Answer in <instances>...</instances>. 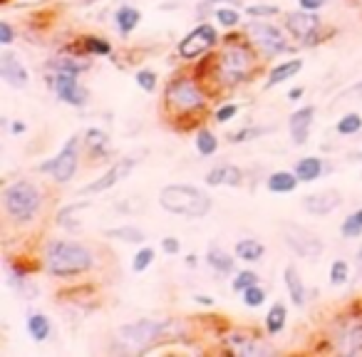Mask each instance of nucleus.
Returning <instances> with one entry per match:
<instances>
[{"label": "nucleus", "mask_w": 362, "mask_h": 357, "mask_svg": "<svg viewBox=\"0 0 362 357\" xmlns=\"http://www.w3.org/2000/svg\"><path fill=\"white\" fill-rule=\"evenodd\" d=\"M45 268L50 276H79L92 268V253L74 241H50L45 248Z\"/></svg>", "instance_id": "1"}, {"label": "nucleus", "mask_w": 362, "mask_h": 357, "mask_svg": "<svg viewBox=\"0 0 362 357\" xmlns=\"http://www.w3.org/2000/svg\"><path fill=\"white\" fill-rule=\"evenodd\" d=\"M159 204L169 214L187 216V219H204L211 211V196L206 191L189 184H171L159 193Z\"/></svg>", "instance_id": "2"}, {"label": "nucleus", "mask_w": 362, "mask_h": 357, "mask_svg": "<svg viewBox=\"0 0 362 357\" xmlns=\"http://www.w3.org/2000/svg\"><path fill=\"white\" fill-rule=\"evenodd\" d=\"M42 204V196L30 182H15L3 189V209L13 221L28 223L33 221Z\"/></svg>", "instance_id": "3"}, {"label": "nucleus", "mask_w": 362, "mask_h": 357, "mask_svg": "<svg viewBox=\"0 0 362 357\" xmlns=\"http://www.w3.org/2000/svg\"><path fill=\"white\" fill-rule=\"evenodd\" d=\"M281 231H283L285 246H288L293 253L303 255V258H308V261H315V258L323 255V251H325L323 241H320V236L313 233L310 228L298 226V223H283Z\"/></svg>", "instance_id": "4"}, {"label": "nucleus", "mask_w": 362, "mask_h": 357, "mask_svg": "<svg viewBox=\"0 0 362 357\" xmlns=\"http://www.w3.org/2000/svg\"><path fill=\"white\" fill-rule=\"evenodd\" d=\"M219 72L228 85L244 82L251 72V52L244 45H236V42L226 45L219 57Z\"/></svg>", "instance_id": "5"}, {"label": "nucleus", "mask_w": 362, "mask_h": 357, "mask_svg": "<svg viewBox=\"0 0 362 357\" xmlns=\"http://www.w3.org/2000/svg\"><path fill=\"white\" fill-rule=\"evenodd\" d=\"M166 104L179 112H189V109H196V107H204V92L198 90L196 82L189 77H179V79H171L169 85H166Z\"/></svg>", "instance_id": "6"}, {"label": "nucleus", "mask_w": 362, "mask_h": 357, "mask_svg": "<svg viewBox=\"0 0 362 357\" xmlns=\"http://www.w3.org/2000/svg\"><path fill=\"white\" fill-rule=\"evenodd\" d=\"M166 323L159 320H136L125 328H119V338L132 347V350H147L152 342L159 340V335L164 333Z\"/></svg>", "instance_id": "7"}, {"label": "nucleus", "mask_w": 362, "mask_h": 357, "mask_svg": "<svg viewBox=\"0 0 362 357\" xmlns=\"http://www.w3.org/2000/svg\"><path fill=\"white\" fill-rule=\"evenodd\" d=\"M77 144H79V136H72L68 144L63 147V152L57 154L55 159H50L47 164H40L38 169L40 171H50L52 179L60 184L70 182L77 171V164H79V152H77Z\"/></svg>", "instance_id": "8"}, {"label": "nucleus", "mask_w": 362, "mask_h": 357, "mask_svg": "<svg viewBox=\"0 0 362 357\" xmlns=\"http://www.w3.org/2000/svg\"><path fill=\"white\" fill-rule=\"evenodd\" d=\"M216 42H219V35H216L214 25L204 23V25H198L196 30H191L187 38L181 40L179 55L184 57V60H194V57L204 55V52L209 50V47H214Z\"/></svg>", "instance_id": "9"}, {"label": "nucleus", "mask_w": 362, "mask_h": 357, "mask_svg": "<svg viewBox=\"0 0 362 357\" xmlns=\"http://www.w3.org/2000/svg\"><path fill=\"white\" fill-rule=\"evenodd\" d=\"M249 35L253 40V45L258 50H263L266 55H278V52H285L288 45H285L283 35L276 25H268V23H251L249 25Z\"/></svg>", "instance_id": "10"}, {"label": "nucleus", "mask_w": 362, "mask_h": 357, "mask_svg": "<svg viewBox=\"0 0 362 357\" xmlns=\"http://www.w3.org/2000/svg\"><path fill=\"white\" fill-rule=\"evenodd\" d=\"M136 161L139 159L136 157H125V159H119L117 164H112L109 166L107 171H104L97 182H92V184H87L85 189H82V193H102V191H107V189H112L114 184H119L122 179H127V176L132 174V169L136 166Z\"/></svg>", "instance_id": "11"}, {"label": "nucleus", "mask_w": 362, "mask_h": 357, "mask_svg": "<svg viewBox=\"0 0 362 357\" xmlns=\"http://www.w3.org/2000/svg\"><path fill=\"white\" fill-rule=\"evenodd\" d=\"M52 85H55L57 97L63 100V102L72 104V107H82L87 102V92L79 87L77 82V74L68 72V70H57V74L52 77Z\"/></svg>", "instance_id": "12"}, {"label": "nucleus", "mask_w": 362, "mask_h": 357, "mask_svg": "<svg viewBox=\"0 0 362 357\" xmlns=\"http://www.w3.org/2000/svg\"><path fill=\"white\" fill-rule=\"evenodd\" d=\"M285 25H288V30L293 33V38L303 40V42H313L315 33L320 30V20H317V15H313L310 10L288 13V15H285Z\"/></svg>", "instance_id": "13"}, {"label": "nucleus", "mask_w": 362, "mask_h": 357, "mask_svg": "<svg viewBox=\"0 0 362 357\" xmlns=\"http://www.w3.org/2000/svg\"><path fill=\"white\" fill-rule=\"evenodd\" d=\"M0 74H3V79L10 87H28L30 82V74L25 70V65L13 52H3L0 55Z\"/></svg>", "instance_id": "14"}, {"label": "nucleus", "mask_w": 362, "mask_h": 357, "mask_svg": "<svg viewBox=\"0 0 362 357\" xmlns=\"http://www.w3.org/2000/svg\"><path fill=\"white\" fill-rule=\"evenodd\" d=\"M340 206V193L338 191H320L310 193L303 198V209L313 216H328L330 211H335Z\"/></svg>", "instance_id": "15"}, {"label": "nucleus", "mask_w": 362, "mask_h": 357, "mask_svg": "<svg viewBox=\"0 0 362 357\" xmlns=\"http://www.w3.org/2000/svg\"><path fill=\"white\" fill-rule=\"evenodd\" d=\"M313 117H315V107H303V109H298V112L290 114L288 127H290V136H293L295 144H306L308 142Z\"/></svg>", "instance_id": "16"}, {"label": "nucleus", "mask_w": 362, "mask_h": 357, "mask_svg": "<svg viewBox=\"0 0 362 357\" xmlns=\"http://www.w3.org/2000/svg\"><path fill=\"white\" fill-rule=\"evenodd\" d=\"M241 182H244V171L233 164H221L206 174L209 187H241Z\"/></svg>", "instance_id": "17"}, {"label": "nucleus", "mask_w": 362, "mask_h": 357, "mask_svg": "<svg viewBox=\"0 0 362 357\" xmlns=\"http://www.w3.org/2000/svg\"><path fill=\"white\" fill-rule=\"evenodd\" d=\"M228 345L238 355H273V347L258 338H246V335H231Z\"/></svg>", "instance_id": "18"}, {"label": "nucleus", "mask_w": 362, "mask_h": 357, "mask_svg": "<svg viewBox=\"0 0 362 357\" xmlns=\"http://www.w3.org/2000/svg\"><path fill=\"white\" fill-rule=\"evenodd\" d=\"M338 350L343 355H357V352H362V325H352V328H345L340 333Z\"/></svg>", "instance_id": "19"}, {"label": "nucleus", "mask_w": 362, "mask_h": 357, "mask_svg": "<svg viewBox=\"0 0 362 357\" xmlns=\"http://www.w3.org/2000/svg\"><path fill=\"white\" fill-rule=\"evenodd\" d=\"M283 278H285V288H288V293H290V301L300 308L303 303H306V285H303V278H300L298 268L285 266Z\"/></svg>", "instance_id": "20"}, {"label": "nucleus", "mask_w": 362, "mask_h": 357, "mask_svg": "<svg viewBox=\"0 0 362 357\" xmlns=\"http://www.w3.org/2000/svg\"><path fill=\"white\" fill-rule=\"evenodd\" d=\"M263 253H266V246L260 244V241H255V238H244V241H238L236 244V255L246 263L260 261Z\"/></svg>", "instance_id": "21"}, {"label": "nucleus", "mask_w": 362, "mask_h": 357, "mask_svg": "<svg viewBox=\"0 0 362 357\" xmlns=\"http://www.w3.org/2000/svg\"><path fill=\"white\" fill-rule=\"evenodd\" d=\"M320 174H323V159L306 157L295 164V176H298L300 182H315Z\"/></svg>", "instance_id": "22"}, {"label": "nucleus", "mask_w": 362, "mask_h": 357, "mask_svg": "<svg viewBox=\"0 0 362 357\" xmlns=\"http://www.w3.org/2000/svg\"><path fill=\"white\" fill-rule=\"evenodd\" d=\"M300 70H303V60H288V63L278 65V68L271 70V74H268V82L266 87H276L281 85V82H285V79H290L293 74H298Z\"/></svg>", "instance_id": "23"}, {"label": "nucleus", "mask_w": 362, "mask_h": 357, "mask_svg": "<svg viewBox=\"0 0 362 357\" xmlns=\"http://www.w3.org/2000/svg\"><path fill=\"white\" fill-rule=\"evenodd\" d=\"M206 261H209V266L214 268L216 273H221V276H228V273L233 271V258L221 248V246H211L209 253H206Z\"/></svg>", "instance_id": "24"}, {"label": "nucleus", "mask_w": 362, "mask_h": 357, "mask_svg": "<svg viewBox=\"0 0 362 357\" xmlns=\"http://www.w3.org/2000/svg\"><path fill=\"white\" fill-rule=\"evenodd\" d=\"M139 20H142V13L134 10V8H129V6H122L117 10V15H114V23H117V30L122 35H129L132 30L139 25Z\"/></svg>", "instance_id": "25"}, {"label": "nucleus", "mask_w": 362, "mask_h": 357, "mask_svg": "<svg viewBox=\"0 0 362 357\" xmlns=\"http://www.w3.org/2000/svg\"><path fill=\"white\" fill-rule=\"evenodd\" d=\"M298 176H295V171L290 174V171H276V174H271V179H268V189H271L273 193H290L295 187H298Z\"/></svg>", "instance_id": "26"}, {"label": "nucleus", "mask_w": 362, "mask_h": 357, "mask_svg": "<svg viewBox=\"0 0 362 357\" xmlns=\"http://www.w3.org/2000/svg\"><path fill=\"white\" fill-rule=\"evenodd\" d=\"M109 238H117V241H127V244H142L147 241V233L136 226H119V228H109L107 231Z\"/></svg>", "instance_id": "27"}, {"label": "nucleus", "mask_w": 362, "mask_h": 357, "mask_svg": "<svg viewBox=\"0 0 362 357\" xmlns=\"http://www.w3.org/2000/svg\"><path fill=\"white\" fill-rule=\"evenodd\" d=\"M285 317H288V310H285V306L283 303H276V306L268 310V315H266V328H268V333L271 335H278L281 330L285 328Z\"/></svg>", "instance_id": "28"}, {"label": "nucleus", "mask_w": 362, "mask_h": 357, "mask_svg": "<svg viewBox=\"0 0 362 357\" xmlns=\"http://www.w3.org/2000/svg\"><path fill=\"white\" fill-rule=\"evenodd\" d=\"M28 333H30V338L38 342L47 340V335H50V323H47V317L40 315V312L30 315L28 317Z\"/></svg>", "instance_id": "29"}, {"label": "nucleus", "mask_w": 362, "mask_h": 357, "mask_svg": "<svg viewBox=\"0 0 362 357\" xmlns=\"http://www.w3.org/2000/svg\"><path fill=\"white\" fill-rule=\"evenodd\" d=\"M196 149H198V154H201V157H211V154H216V149H219V139H216V136L211 134L209 129H198Z\"/></svg>", "instance_id": "30"}, {"label": "nucleus", "mask_w": 362, "mask_h": 357, "mask_svg": "<svg viewBox=\"0 0 362 357\" xmlns=\"http://www.w3.org/2000/svg\"><path fill=\"white\" fill-rule=\"evenodd\" d=\"M362 129V117L357 112H350L338 122V134L347 136V134H357Z\"/></svg>", "instance_id": "31"}, {"label": "nucleus", "mask_w": 362, "mask_h": 357, "mask_svg": "<svg viewBox=\"0 0 362 357\" xmlns=\"http://www.w3.org/2000/svg\"><path fill=\"white\" fill-rule=\"evenodd\" d=\"M251 285H258V276H255L253 271H241L236 278H233L231 288L236 290V293H244V290H249Z\"/></svg>", "instance_id": "32"}, {"label": "nucleus", "mask_w": 362, "mask_h": 357, "mask_svg": "<svg viewBox=\"0 0 362 357\" xmlns=\"http://www.w3.org/2000/svg\"><path fill=\"white\" fill-rule=\"evenodd\" d=\"M343 236L345 238H360L362 236V219L357 214L347 216L345 223H343Z\"/></svg>", "instance_id": "33"}, {"label": "nucleus", "mask_w": 362, "mask_h": 357, "mask_svg": "<svg viewBox=\"0 0 362 357\" xmlns=\"http://www.w3.org/2000/svg\"><path fill=\"white\" fill-rule=\"evenodd\" d=\"M152 261H154V251L152 248H142L139 253L134 255V261H132V271L134 273L147 271V268L152 266Z\"/></svg>", "instance_id": "34"}, {"label": "nucleus", "mask_w": 362, "mask_h": 357, "mask_svg": "<svg viewBox=\"0 0 362 357\" xmlns=\"http://www.w3.org/2000/svg\"><path fill=\"white\" fill-rule=\"evenodd\" d=\"M263 301H266V293H263V288H260V285H251L249 290H244V303L249 308L263 306Z\"/></svg>", "instance_id": "35"}, {"label": "nucleus", "mask_w": 362, "mask_h": 357, "mask_svg": "<svg viewBox=\"0 0 362 357\" xmlns=\"http://www.w3.org/2000/svg\"><path fill=\"white\" fill-rule=\"evenodd\" d=\"M85 47H87V52H92V55H109V52H112L109 42L102 38H85Z\"/></svg>", "instance_id": "36"}, {"label": "nucleus", "mask_w": 362, "mask_h": 357, "mask_svg": "<svg viewBox=\"0 0 362 357\" xmlns=\"http://www.w3.org/2000/svg\"><path fill=\"white\" fill-rule=\"evenodd\" d=\"M347 280V263L345 261H335L330 266V283L333 285H343Z\"/></svg>", "instance_id": "37"}, {"label": "nucleus", "mask_w": 362, "mask_h": 357, "mask_svg": "<svg viewBox=\"0 0 362 357\" xmlns=\"http://www.w3.org/2000/svg\"><path fill=\"white\" fill-rule=\"evenodd\" d=\"M216 20H219L223 28H233V25H238L241 15H238L236 10H228V8H216Z\"/></svg>", "instance_id": "38"}, {"label": "nucleus", "mask_w": 362, "mask_h": 357, "mask_svg": "<svg viewBox=\"0 0 362 357\" xmlns=\"http://www.w3.org/2000/svg\"><path fill=\"white\" fill-rule=\"evenodd\" d=\"M136 85L142 87L144 92H154V87H157V74H154L152 70H139V72H136Z\"/></svg>", "instance_id": "39"}, {"label": "nucleus", "mask_w": 362, "mask_h": 357, "mask_svg": "<svg viewBox=\"0 0 362 357\" xmlns=\"http://www.w3.org/2000/svg\"><path fill=\"white\" fill-rule=\"evenodd\" d=\"M87 144H90L92 149H100V152H104L107 149V134L104 132H100V129H90L87 132Z\"/></svg>", "instance_id": "40"}, {"label": "nucleus", "mask_w": 362, "mask_h": 357, "mask_svg": "<svg viewBox=\"0 0 362 357\" xmlns=\"http://www.w3.org/2000/svg\"><path fill=\"white\" fill-rule=\"evenodd\" d=\"M260 134H266V129H255V127H251V129H241L236 132V134H231V142L238 144V142H249V139H258Z\"/></svg>", "instance_id": "41"}, {"label": "nucleus", "mask_w": 362, "mask_h": 357, "mask_svg": "<svg viewBox=\"0 0 362 357\" xmlns=\"http://www.w3.org/2000/svg\"><path fill=\"white\" fill-rule=\"evenodd\" d=\"M249 15L251 17H271V15H278V8L276 6H249Z\"/></svg>", "instance_id": "42"}, {"label": "nucleus", "mask_w": 362, "mask_h": 357, "mask_svg": "<svg viewBox=\"0 0 362 357\" xmlns=\"http://www.w3.org/2000/svg\"><path fill=\"white\" fill-rule=\"evenodd\" d=\"M236 112H238L236 104H223V107L216 109V122H231L236 117Z\"/></svg>", "instance_id": "43"}, {"label": "nucleus", "mask_w": 362, "mask_h": 357, "mask_svg": "<svg viewBox=\"0 0 362 357\" xmlns=\"http://www.w3.org/2000/svg\"><path fill=\"white\" fill-rule=\"evenodd\" d=\"M162 248H164V253H169V255H176L181 251V244H179V238H164L162 241Z\"/></svg>", "instance_id": "44"}, {"label": "nucleus", "mask_w": 362, "mask_h": 357, "mask_svg": "<svg viewBox=\"0 0 362 357\" xmlns=\"http://www.w3.org/2000/svg\"><path fill=\"white\" fill-rule=\"evenodd\" d=\"M0 42L3 45H10L13 42V28L8 23H0Z\"/></svg>", "instance_id": "45"}, {"label": "nucleus", "mask_w": 362, "mask_h": 357, "mask_svg": "<svg viewBox=\"0 0 362 357\" xmlns=\"http://www.w3.org/2000/svg\"><path fill=\"white\" fill-rule=\"evenodd\" d=\"M298 3H300V8H303V10H310V13L325 6V0H298Z\"/></svg>", "instance_id": "46"}, {"label": "nucleus", "mask_w": 362, "mask_h": 357, "mask_svg": "<svg viewBox=\"0 0 362 357\" xmlns=\"http://www.w3.org/2000/svg\"><path fill=\"white\" fill-rule=\"evenodd\" d=\"M290 100H298V97H303V87H295V90H290Z\"/></svg>", "instance_id": "47"}, {"label": "nucleus", "mask_w": 362, "mask_h": 357, "mask_svg": "<svg viewBox=\"0 0 362 357\" xmlns=\"http://www.w3.org/2000/svg\"><path fill=\"white\" fill-rule=\"evenodd\" d=\"M196 301H198V303H204V306H211V303H214V301L209 298V295H196Z\"/></svg>", "instance_id": "48"}, {"label": "nucleus", "mask_w": 362, "mask_h": 357, "mask_svg": "<svg viewBox=\"0 0 362 357\" xmlns=\"http://www.w3.org/2000/svg\"><path fill=\"white\" fill-rule=\"evenodd\" d=\"M13 132H25V125H20V122H17V125H13Z\"/></svg>", "instance_id": "49"}, {"label": "nucleus", "mask_w": 362, "mask_h": 357, "mask_svg": "<svg viewBox=\"0 0 362 357\" xmlns=\"http://www.w3.org/2000/svg\"><path fill=\"white\" fill-rule=\"evenodd\" d=\"M216 3H223V0H206V6H216Z\"/></svg>", "instance_id": "50"}, {"label": "nucleus", "mask_w": 362, "mask_h": 357, "mask_svg": "<svg viewBox=\"0 0 362 357\" xmlns=\"http://www.w3.org/2000/svg\"><path fill=\"white\" fill-rule=\"evenodd\" d=\"M79 3H82V6H87V3H95V0H79Z\"/></svg>", "instance_id": "51"}, {"label": "nucleus", "mask_w": 362, "mask_h": 357, "mask_svg": "<svg viewBox=\"0 0 362 357\" xmlns=\"http://www.w3.org/2000/svg\"><path fill=\"white\" fill-rule=\"evenodd\" d=\"M355 92H362V85H357V87H355Z\"/></svg>", "instance_id": "52"}, {"label": "nucleus", "mask_w": 362, "mask_h": 357, "mask_svg": "<svg viewBox=\"0 0 362 357\" xmlns=\"http://www.w3.org/2000/svg\"><path fill=\"white\" fill-rule=\"evenodd\" d=\"M357 258H360V263H362V248H360V253H357Z\"/></svg>", "instance_id": "53"}, {"label": "nucleus", "mask_w": 362, "mask_h": 357, "mask_svg": "<svg viewBox=\"0 0 362 357\" xmlns=\"http://www.w3.org/2000/svg\"><path fill=\"white\" fill-rule=\"evenodd\" d=\"M357 216H360V219H362V209H360V211H357Z\"/></svg>", "instance_id": "54"}]
</instances>
